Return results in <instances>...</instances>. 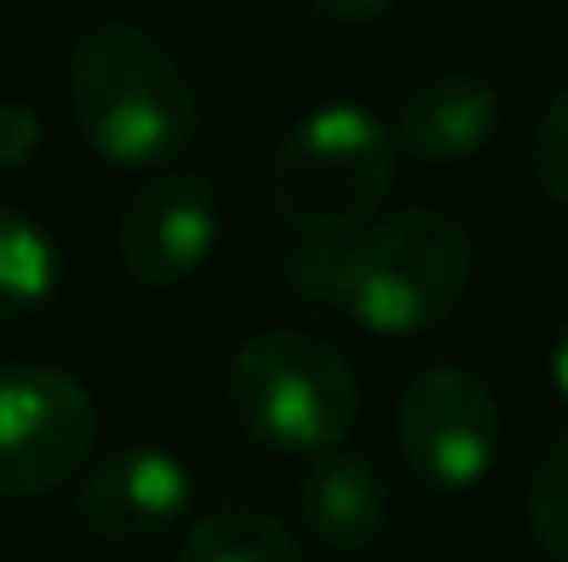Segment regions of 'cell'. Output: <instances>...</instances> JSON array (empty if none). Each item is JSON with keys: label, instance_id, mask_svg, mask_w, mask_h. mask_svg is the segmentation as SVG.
Instances as JSON below:
<instances>
[{"label": "cell", "instance_id": "12", "mask_svg": "<svg viewBox=\"0 0 568 562\" xmlns=\"http://www.w3.org/2000/svg\"><path fill=\"white\" fill-rule=\"evenodd\" d=\"M55 276H61V254L44 237V226L0 204V320L44 309L55 293Z\"/></svg>", "mask_w": 568, "mask_h": 562}, {"label": "cell", "instance_id": "16", "mask_svg": "<svg viewBox=\"0 0 568 562\" xmlns=\"http://www.w3.org/2000/svg\"><path fill=\"white\" fill-rule=\"evenodd\" d=\"M39 150V116L22 100H0V172L22 166Z\"/></svg>", "mask_w": 568, "mask_h": 562}, {"label": "cell", "instance_id": "17", "mask_svg": "<svg viewBox=\"0 0 568 562\" xmlns=\"http://www.w3.org/2000/svg\"><path fill=\"white\" fill-rule=\"evenodd\" d=\"M397 0H315V11L337 17V22H371L381 11H392Z\"/></svg>", "mask_w": 568, "mask_h": 562}, {"label": "cell", "instance_id": "3", "mask_svg": "<svg viewBox=\"0 0 568 562\" xmlns=\"http://www.w3.org/2000/svg\"><path fill=\"white\" fill-rule=\"evenodd\" d=\"M397 139L365 105L310 111L271 155V210L304 243H343L376 221L392 193Z\"/></svg>", "mask_w": 568, "mask_h": 562}, {"label": "cell", "instance_id": "14", "mask_svg": "<svg viewBox=\"0 0 568 562\" xmlns=\"http://www.w3.org/2000/svg\"><path fill=\"white\" fill-rule=\"evenodd\" d=\"M530 166H536V183L547 198H558L568 210V89L547 105L541 127H536V144H530Z\"/></svg>", "mask_w": 568, "mask_h": 562}, {"label": "cell", "instance_id": "13", "mask_svg": "<svg viewBox=\"0 0 568 562\" xmlns=\"http://www.w3.org/2000/svg\"><path fill=\"white\" fill-rule=\"evenodd\" d=\"M530 530L552 562H568V436H558L530 474Z\"/></svg>", "mask_w": 568, "mask_h": 562}, {"label": "cell", "instance_id": "7", "mask_svg": "<svg viewBox=\"0 0 568 562\" xmlns=\"http://www.w3.org/2000/svg\"><path fill=\"white\" fill-rule=\"evenodd\" d=\"M215 232H221L215 187L189 172H166L128 198L116 221V254L133 282L178 287L215 254Z\"/></svg>", "mask_w": 568, "mask_h": 562}, {"label": "cell", "instance_id": "9", "mask_svg": "<svg viewBox=\"0 0 568 562\" xmlns=\"http://www.w3.org/2000/svg\"><path fill=\"white\" fill-rule=\"evenodd\" d=\"M497 122H503V105H497L491 83L442 72L403 94L392 139H397V150H408L419 161H464L497 133Z\"/></svg>", "mask_w": 568, "mask_h": 562}, {"label": "cell", "instance_id": "15", "mask_svg": "<svg viewBox=\"0 0 568 562\" xmlns=\"http://www.w3.org/2000/svg\"><path fill=\"white\" fill-rule=\"evenodd\" d=\"M343 259H348V243H304V248L287 254V282H293L304 298H326V304H337Z\"/></svg>", "mask_w": 568, "mask_h": 562}, {"label": "cell", "instance_id": "11", "mask_svg": "<svg viewBox=\"0 0 568 562\" xmlns=\"http://www.w3.org/2000/svg\"><path fill=\"white\" fill-rule=\"evenodd\" d=\"M178 562H304V546L265 508H215L189 530Z\"/></svg>", "mask_w": 568, "mask_h": 562}, {"label": "cell", "instance_id": "5", "mask_svg": "<svg viewBox=\"0 0 568 562\" xmlns=\"http://www.w3.org/2000/svg\"><path fill=\"white\" fill-rule=\"evenodd\" d=\"M94 397L55 365L0 370V497L28 502L67 486L94 452Z\"/></svg>", "mask_w": 568, "mask_h": 562}, {"label": "cell", "instance_id": "10", "mask_svg": "<svg viewBox=\"0 0 568 562\" xmlns=\"http://www.w3.org/2000/svg\"><path fill=\"white\" fill-rule=\"evenodd\" d=\"M298 519L326 552H365L392 519V497L365 458L321 452L298 480Z\"/></svg>", "mask_w": 568, "mask_h": 562}, {"label": "cell", "instance_id": "18", "mask_svg": "<svg viewBox=\"0 0 568 562\" xmlns=\"http://www.w3.org/2000/svg\"><path fill=\"white\" fill-rule=\"evenodd\" d=\"M552 386L564 391V402H568V326L558 331V343H552Z\"/></svg>", "mask_w": 568, "mask_h": 562}, {"label": "cell", "instance_id": "4", "mask_svg": "<svg viewBox=\"0 0 568 562\" xmlns=\"http://www.w3.org/2000/svg\"><path fill=\"white\" fill-rule=\"evenodd\" d=\"M232 425L276 452H332L359 419L354 365L310 331H260L226 365Z\"/></svg>", "mask_w": 568, "mask_h": 562}, {"label": "cell", "instance_id": "2", "mask_svg": "<svg viewBox=\"0 0 568 562\" xmlns=\"http://www.w3.org/2000/svg\"><path fill=\"white\" fill-rule=\"evenodd\" d=\"M475 276V243L458 215L414 204L371 221L343 259L337 309L376 337H414L447 320Z\"/></svg>", "mask_w": 568, "mask_h": 562}, {"label": "cell", "instance_id": "6", "mask_svg": "<svg viewBox=\"0 0 568 562\" xmlns=\"http://www.w3.org/2000/svg\"><path fill=\"white\" fill-rule=\"evenodd\" d=\"M503 408L491 386L469 370L436 365L408 380L397 402V447L408 469L436 491H469L497 463Z\"/></svg>", "mask_w": 568, "mask_h": 562}, {"label": "cell", "instance_id": "1", "mask_svg": "<svg viewBox=\"0 0 568 562\" xmlns=\"http://www.w3.org/2000/svg\"><path fill=\"white\" fill-rule=\"evenodd\" d=\"M78 133L116 166H172L193 139V89L166 44L133 22H100L67 67Z\"/></svg>", "mask_w": 568, "mask_h": 562}, {"label": "cell", "instance_id": "8", "mask_svg": "<svg viewBox=\"0 0 568 562\" xmlns=\"http://www.w3.org/2000/svg\"><path fill=\"white\" fill-rule=\"evenodd\" d=\"M193 502L189 463L166 447H122L78 486V519L105 546H144L183 524Z\"/></svg>", "mask_w": 568, "mask_h": 562}]
</instances>
